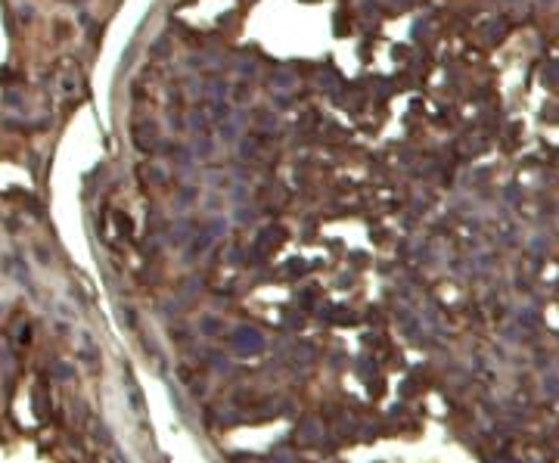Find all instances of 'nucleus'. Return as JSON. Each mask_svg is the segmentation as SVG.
<instances>
[{
	"instance_id": "1",
	"label": "nucleus",
	"mask_w": 559,
	"mask_h": 463,
	"mask_svg": "<svg viewBox=\"0 0 559 463\" xmlns=\"http://www.w3.org/2000/svg\"><path fill=\"white\" fill-rule=\"evenodd\" d=\"M478 32L488 38V44H497V41L503 38V22H497V19H484L482 26H478Z\"/></svg>"
},
{
	"instance_id": "2",
	"label": "nucleus",
	"mask_w": 559,
	"mask_h": 463,
	"mask_svg": "<svg viewBox=\"0 0 559 463\" xmlns=\"http://www.w3.org/2000/svg\"><path fill=\"white\" fill-rule=\"evenodd\" d=\"M273 84H277V88H292V84H295V78H292L289 69H277V72H273Z\"/></svg>"
},
{
	"instance_id": "3",
	"label": "nucleus",
	"mask_w": 559,
	"mask_h": 463,
	"mask_svg": "<svg viewBox=\"0 0 559 463\" xmlns=\"http://www.w3.org/2000/svg\"><path fill=\"white\" fill-rule=\"evenodd\" d=\"M233 100L236 103H246L248 100V88H246V84H236V88H233Z\"/></svg>"
},
{
	"instance_id": "4",
	"label": "nucleus",
	"mask_w": 559,
	"mask_h": 463,
	"mask_svg": "<svg viewBox=\"0 0 559 463\" xmlns=\"http://www.w3.org/2000/svg\"><path fill=\"white\" fill-rule=\"evenodd\" d=\"M168 50H171V44H168V38H159V44L153 47V53H159V57H165Z\"/></svg>"
}]
</instances>
